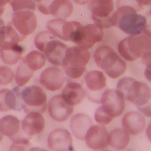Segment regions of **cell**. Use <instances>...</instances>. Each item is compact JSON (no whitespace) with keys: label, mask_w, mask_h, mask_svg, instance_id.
<instances>
[{"label":"cell","mask_w":151,"mask_h":151,"mask_svg":"<svg viewBox=\"0 0 151 151\" xmlns=\"http://www.w3.org/2000/svg\"><path fill=\"white\" fill-rule=\"evenodd\" d=\"M151 33L147 29L138 35H131L119 42L118 50L126 60L132 62L151 52Z\"/></svg>","instance_id":"obj_1"},{"label":"cell","mask_w":151,"mask_h":151,"mask_svg":"<svg viewBox=\"0 0 151 151\" xmlns=\"http://www.w3.org/2000/svg\"><path fill=\"white\" fill-rule=\"evenodd\" d=\"M112 21L114 26L131 35H139L147 29L146 17L131 8L117 9L113 13Z\"/></svg>","instance_id":"obj_2"},{"label":"cell","mask_w":151,"mask_h":151,"mask_svg":"<svg viewBox=\"0 0 151 151\" xmlns=\"http://www.w3.org/2000/svg\"><path fill=\"white\" fill-rule=\"evenodd\" d=\"M94 58L96 65L104 70L108 77L116 79L127 70V64L116 52L109 47L102 46L95 52Z\"/></svg>","instance_id":"obj_3"},{"label":"cell","mask_w":151,"mask_h":151,"mask_svg":"<svg viewBox=\"0 0 151 151\" xmlns=\"http://www.w3.org/2000/svg\"><path fill=\"white\" fill-rule=\"evenodd\" d=\"M90 58V53L87 50L78 46L68 47L62 66L69 77L78 79L85 72Z\"/></svg>","instance_id":"obj_4"},{"label":"cell","mask_w":151,"mask_h":151,"mask_svg":"<svg viewBox=\"0 0 151 151\" xmlns=\"http://www.w3.org/2000/svg\"><path fill=\"white\" fill-rule=\"evenodd\" d=\"M23 109L26 113L37 112L41 114L45 111L47 107V95L41 87L32 86L22 91Z\"/></svg>","instance_id":"obj_5"},{"label":"cell","mask_w":151,"mask_h":151,"mask_svg":"<svg viewBox=\"0 0 151 151\" xmlns=\"http://www.w3.org/2000/svg\"><path fill=\"white\" fill-rule=\"evenodd\" d=\"M88 8L95 23L104 28L114 26L112 16L114 13L113 0H91Z\"/></svg>","instance_id":"obj_6"},{"label":"cell","mask_w":151,"mask_h":151,"mask_svg":"<svg viewBox=\"0 0 151 151\" xmlns=\"http://www.w3.org/2000/svg\"><path fill=\"white\" fill-rule=\"evenodd\" d=\"M83 25L77 21L68 22L64 19H52L49 21L47 27L55 36L64 41H72L78 31Z\"/></svg>","instance_id":"obj_7"},{"label":"cell","mask_w":151,"mask_h":151,"mask_svg":"<svg viewBox=\"0 0 151 151\" xmlns=\"http://www.w3.org/2000/svg\"><path fill=\"white\" fill-rule=\"evenodd\" d=\"M103 35L102 27L95 23L88 24L81 28L73 42L77 45L78 47L88 50L95 43L101 41Z\"/></svg>","instance_id":"obj_8"},{"label":"cell","mask_w":151,"mask_h":151,"mask_svg":"<svg viewBox=\"0 0 151 151\" xmlns=\"http://www.w3.org/2000/svg\"><path fill=\"white\" fill-rule=\"evenodd\" d=\"M16 30L23 36L34 32L37 27V18L31 11H19L12 15L11 23Z\"/></svg>","instance_id":"obj_9"},{"label":"cell","mask_w":151,"mask_h":151,"mask_svg":"<svg viewBox=\"0 0 151 151\" xmlns=\"http://www.w3.org/2000/svg\"><path fill=\"white\" fill-rule=\"evenodd\" d=\"M101 103L113 118L121 115L125 108L124 98L117 90L108 89L104 91L101 96Z\"/></svg>","instance_id":"obj_10"},{"label":"cell","mask_w":151,"mask_h":151,"mask_svg":"<svg viewBox=\"0 0 151 151\" xmlns=\"http://www.w3.org/2000/svg\"><path fill=\"white\" fill-rule=\"evenodd\" d=\"M138 107L148 104L151 100V89L148 85L134 80L129 86L124 99Z\"/></svg>","instance_id":"obj_11"},{"label":"cell","mask_w":151,"mask_h":151,"mask_svg":"<svg viewBox=\"0 0 151 151\" xmlns=\"http://www.w3.org/2000/svg\"><path fill=\"white\" fill-rule=\"evenodd\" d=\"M48 112L53 120L58 122H65L74 111V107L64 100L62 95L52 97L48 103Z\"/></svg>","instance_id":"obj_12"},{"label":"cell","mask_w":151,"mask_h":151,"mask_svg":"<svg viewBox=\"0 0 151 151\" xmlns=\"http://www.w3.org/2000/svg\"><path fill=\"white\" fill-rule=\"evenodd\" d=\"M108 132L99 125H91L86 133L85 140L88 147L95 151L102 150L108 146Z\"/></svg>","instance_id":"obj_13"},{"label":"cell","mask_w":151,"mask_h":151,"mask_svg":"<svg viewBox=\"0 0 151 151\" xmlns=\"http://www.w3.org/2000/svg\"><path fill=\"white\" fill-rule=\"evenodd\" d=\"M48 147L52 151H71L74 150L72 136L66 129H55L48 136Z\"/></svg>","instance_id":"obj_14"},{"label":"cell","mask_w":151,"mask_h":151,"mask_svg":"<svg viewBox=\"0 0 151 151\" xmlns=\"http://www.w3.org/2000/svg\"><path fill=\"white\" fill-rule=\"evenodd\" d=\"M65 81V74L61 69L49 67L43 70L40 76V83L45 89L55 91L62 88Z\"/></svg>","instance_id":"obj_15"},{"label":"cell","mask_w":151,"mask_h":151,"mask_svg":"<svg viewBox=\"0 0 151 151\" xmlns=\"http://www.w3.org/2000/svg\"><path fill=\"white\" fill-rule=\"evenodd\" d=\"M22 91L18 87L13 90L4 89L0 91V111H20L23 108Z\"/></svg>","instance_id":"obj_16"},{"label":"cell","mask_w":151,"mask_h":151,"mask_svg":"<svg viewBox=\"0 0 151 151\" xmlns=\"http://www.w3.org/2000/svg\"><path fill=\"white\" fill-rule=\"evenodd\" d=\"M68 48L67 45L55 39L48 42L43 52L50 63L56 66H62Z\"/></svg>","instance_id":"obj_17"},{"label":"cell","mask_w":151,"mask_h":151,"mask_svg":"<svg viewBox=\"0 0 151 151\" xmlns=\"http://www.w3.org/2000/svg\"><path fill=\"white\" fill-rule=\"evenodd\" d=\"M45 127V119L41 113L37 112L27 113L21 124V128L24 133L30 137L41 133Z\"/></svg>","instance_id":"obj_18"},{"label":"cell","mask_w":151,"mask_h":151,"mask_svg":"<svg viewBox=\"0 0 151 151\" xmlns=\"http://www.w3.org/2000/svg\"><path fill=\"white\" fill-rule=\"evenodd\" d=\"M145 119L141 113L131 111L126 113L122 119L124 129L132 135H137L144 130L146 126Z\"/></svg>","instance_id":"obj_19"},{"label":"cell","mask_w":151,"mask_h":151,"mask_svg":"<svg viewBox=\"0 0 151 151\" xmlns=\"http://www.w3.org/2000/svg\"><path fill=\"white\" fill-rule=\"evenodd\" d=\"M92 124V120L89 116L84 113H78L70 119V129L77 139L84 141L88 130Z\"/></svg>","instance_id":"obj_20"},{"label":"cell","mask_w":151,"mask_h":151,"mask_svg":"<svg viewBox=\"0 0 151 151\" xmlns=\"http://www.w3.org/2000/svg\"><path fill=\"white\" fill-rule=\"evenodd\" d=\"M61 95L69 105L74 107L83 101L86 93L81 84L77 83L70 82L65 85Z\"/></svg>","instance_id":"obj_21"},{"label":"cell","mask_w":151,"mask_h":151,"mask_svg":"<svg viewBox=\"0 0 151 151\" xmlns=\"http://www.w3.org/2000/svg\"><path fill=\"white\" fill-rule=\"evenodd\" d=\"M18 32L10 23L0 28V48H10L26 38Z\"/></svg>","instance_id":"obj_22"},{"label":"cell","mask_w":151,"mask_h":151,"mask_svg":"<svg viewBox=\"0 0 151 151\" xmlns=\"http://www.w3.org/2000/svg\"><path fill=\"white\" fill-rule=\"evenodd\" d=\"M73 11V5L70 0H52L48 7V15L64 20L70 16Z\"/></svg>","instance_id":"obj_23"},{"label":"cell","mask_w":151,"mask_h":151,"mask_svg":"<svg viewBox=\"0 0 151 151\" xmlns=\"http://www.w3.org/2000/svg\"><path fill=\"white\" fill-rule=\"evenodd\" d=\"M20 122L13 115H7L0 119V132L3 135L13 137L20 132Z\"/></svg>","instance_id":"obj_24"},{"label":"cell","mask_w":151,"mask_h":151,"mask_svg":"<svg viewBox=\"0 0 151 151\" xmlns=\"http://www.w3.org/2000/svg\"><path fill=\"white\" fill-rule=\"evenodd\" d=\"M129 141V134L124 129H114L108 134V145L115 149L120 150L125 149Z\"/></svg>","instance_id":"obj_25"},{"label":"cell","mask_w":151,"mask_h":151,"mask_svg":"<svg viewBox=\"0 0 151 151\" xmlns=\"http://www.w3.org/2000/svg\"><path fill=\"white\" fill-rule=\"evenodd\" d=\"M88 89L93 92L101 91L106 85V78L99 70H92L88 73L85 77Z\"/></svg>","instance_id":"obj_26"},{"label":"cell","mask_w":151,"mask_h":151,"mask_svg":"<svg viewBox=\"0 0 151 151\" xmlns=\"http://www.w3.org/2000/svg\"><path fill=\"white\" fill-rule=\"evenodd\" d=\"M23 51V48L18 44L10 48H0V57L5 64L14 65L20 60Z\"/></svg>","instance_id":"obj_27"},{"label":"cell","mask_w":151,"mask_h":151,"mask_svg":"<svg viewBox=\"0 0 151 151\" xmlns=\"http://www.w3.org/2000/svg\"><path fill=\"white\" fill-rule=\"evenodd\" d=\"M35 71L32 70L26 64L24 58L21 60L16 70L15 75L16 83L19 87L26 84L33 77Z\"/></svg>","instance_id":"obj_28"},{"label":"cell","mask_w":151,"mask_h":151,"mask_svg":"<svg viewBox=\"0 0 151 151\" xmlns=\"http://www.w3.org/2000/svg\"><path fill=\"white\" fill-rule=\"evenodd\" d=\"M24 58L28 66L35 72L41 69L46 63L45 54L36 50L29 52Z\"/></svg>","instance_id":"obj_29"},{"label":"cell","mask_w":151,"mask_h":151,"mask_svg":"<svg viewBox=\"0 0 151 151\" xmlns=\"http://www.w3.org/2000/svg\"><path fill=\"white\" fill-rule=\"evenodd\" d=\"M55 39H56V37L51 32L42 31L38 33L35 37V47L40 52H43L45 47L48 42Z\"/></svg>","instance_id":"obj_30"},{"label":"cell","mask_w":151,"mask_h":151,"mask_svg":"<svg viewBox=\"0 0 151 151\" xmlns=\"http://www.w3.org/2000/svg\"><path fill=\"white\" fill-rule=\"evenodd\" d=\"M10 4L14 12L24 10L34 12L36 9V4L33 0H13Z\"/></svg>","instance_id":"obj_31"},{"label":"cell","mask_w":151,"mask_h":151,"mask_svg":"<svg viewBox=\"0 0 151 151\" xmlns=\"http://www.w3.org/2000/svg\"><path fill=\"white\" fill-rule=\"evenodd\" d=\"M113 119V117L102 106L97 108L95 112V120L100 124H108L111 122Z\"/></svg>","instance_id":"obj_32"},{"label":"cell","mask_w":151,"mask_h":151,"mask_svg":"<svg viewBox=\"0 0 151 151\" xmlns=\"http://www.w3.org/2000/svg\"><path fill=\"white\" fill-rule=\"evenodd\" d=\"M116 7L117 9L122 7L131 8L137 12L144 8L140 0H117Z\"/></svg>","instance_id":"obj_33"},{"label":"cell","mask_w":151,"mask_h":151,"mask_svg":"<svg viewBox=\"0 0 151 151\" xmlns=\"http://www.w3.org/2000/svg\"><path fill=\"white\" fill-rule=\"evenodd\" d=\"M14 77V72L10 68L4 65L0 67V85H7L10 84Z\"/></svg>","instance_id":"obj_34"},{"label":"cell","mask_w":151,"mask_h":151,"mask_svg":"<svg viewBox=\"0 0 151 151\" xmlns=\"http://www.w3.org/2000/svg\"><path fill=\"white\" fill-rule=\"evenodd\" d=\"M135 79L131 77H124L120 79L117 84V90L122 93L124 98L129 86Z\"/></svg>","instance_id":"obj_35"},{"label":"cell","mask_w":151,"mask_h":151,"mask_svg":"<svg viewBox=\"0 0 151 151\" xmlns=\"http://www.w3.org/2000/svg\"><path fill=\"white\" fill-rule=\"evenodd\" d=\"M31 144L29 143L13 142L11 146L10 151H25L31 147Z\"/></svg>","instance_id":"obj_36"},{"label":"cell","mask_w":151,"mask_h":151,"mask_svg":"<svg viewBox=\"0 0 151 151\" xmlns=\"http://www.w3.org/2000/svg\"><path fill=\"white\" fill-rule=\"evenodd\" d=\"M139 110L142 112L146 116L151 117V105L150 104L146 105L145 106L137 107Z\"/></svg>","instance_id":"obj_37"},{"label":"cell","mask_w":151,"mask_h":151,"mask_svg":"<svg viewBox=\"0 0 151 151\" xmlns=\"http://www.w3.org/2000/svg\"><path fill=\"white\" fill-rule=\"evenodd\" d=\"M151 67H147L145 71V75L146 79L149 81H151Z\"/></svg>","instance_id":"obj_38"},{"label":"cell","mask_w":151,"mask_h":151,"mask_svg":"<svg viewBox=\"0 0 151 151\" xmlns=\"http://www.w3.org/2000/svg\"><path fill=\"white\" fill-rule=\"evenodd\" d=\"M91 0H73L75 3L79 5H85L88 3Z\"/></svg>","instance_id":"obj_39"},{"label":"cell","mask_w":151,"mask_h":151,"mask_svg":"<svg viewBox=\"0 0 151 151\" xmlns=\"http://www.w3.org/2000/svg\"><path fill=\"white\" fill-rule=\"evenodd\" d=\"M13 0H0V6H5L7 3H10Z\"/></svg>","instance_id":"obj_40"},{"label":"cell","mask_w":151,"mask_h":151,"mask_svg":"<svg viewBox=\"0 0 151 151\" xmlns=\"http://www.w3.org/2000/svg\"><path fill=\"white\" fill-rule=\"evenodd\" d=\"M143 6H149L151 5V0H140Z\"/></svg>","instance_id":"obj_41"},{"label":"cell","mask_w":151,"mask_h":151,"mask_svg":"<svg viewBox=\"0 0 151 151\" xmlns=\"http://www.w3.org/2000/svg\"><path fill=\"white\" fill-rule=\"evenodd\" d=\"M150 133H151V124H150V125L148 126V128L147 129V134L149 139H150V141H151Z\"/></svg>","instance_id":"obj_42"},{"label":"cell","mask_w":151,"mask_h":151,"mask_svg":"<svg viewBox=\"0 0 151 151\" xmlns=\"http://www.w3.org/2000/svg\"><path fill=\"white\" fill-rule=\"evenodd\" d=\"M5 10V7L0 6V17L3 14L4 11Z\"/></svg>","instance_id":"obj_43"},{"label":"cell","mask_w":151,"mask_h":151,"mask_svg":"<svg viewBox=\"0 0 151 151\" xmlns=\"http://www.w3.org/2000/svg\"><path fill=\"white\" fill-rule=\"evenodd\" d=\"M5 26V23L3 20L0 18V28L2 27V26Z\"/></svg>","instance_id":"obj_44"},{"label":"cell","mask_w":151,"mask_h":151,"mask_svg":"<svg viewBox=\"0 0 151 151\" xmlns=\"http://www.w3.org/2000/svg\"><path fill=\"white\" fill-rule=\"evenodd\" d=\"M33 1H35V2H37L38 3H40L41 2H43L45 0H33Z\"/></svg>","instance_id":"obj_45"},{"label":"cell","mask_w":151,"mask_h":151,"mask_svg":"<svg viewBox=\"0 0 151 151\" xmlns=\"http://www.w3.org/2000/svg\"><path fill=\"white\" fill-rule=\"evenodd\" d=\"M3 138V135L1 134V132H0V142L2 141Z\"/></svg>","instance_id":"obj_46"}]
</instances>
